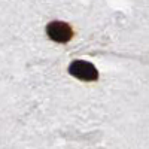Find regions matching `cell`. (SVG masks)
Returning <instances> with one entry per match:
<instances>
[{"label": "cell", "instance_id": "obj_1", "mask_svg": "<svg viewBox=\"0 0 149 149\" xmlns=\"http://www.w3.org/2000/svg\"><path fill=\"white\" fill-rule=\"evenodd\" d=\"M69 73L72 76H74L76 79L81 81H86V82H93L98 79V72L97 69L88 63V61H84V60H76L69 66Z\"/></svg>", "mask_w": 149, "mask_h": 149}, {"label": "cell", "instance_id": "obj_2", "mask_svg": "<svg viewBox=\"0 0 149 149\" xmlns=\"http://www.w3.org/2000/svg\"><path fill=\"white\" fill-rule=\"evenodd\" d=\"M46 34L54 42L66 43L73 37V29L64 21H51L46 26Z\"/></svg>", "mask_w": 149, "mask_h": 149}]
</instances>
